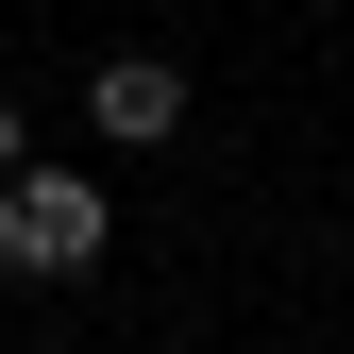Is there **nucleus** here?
Returning <instances> with one entry per match:
<instances>
[{
  "mask_svg": "<svg viewBox=\"0 0 354 354\" xmlns=\"http://www.w3.org/2000/svg\"><path fill=\"white\" fill-rule=\"evenodd\" d=\"M102 236H118V203H102V169H0V270H34V287H68V270H102Z\"/></svg>",
  "mask_w": 354,
  "mask_h": 354,
  "instance_id": "f257e3e1",
  "label": "nucleus"
},
{
  "mask_svg": "<svg viewBox=\"0 0 354 354\" xmlns=\"http://www.w3.org/2000/svg\"><path fill=\"white\" fill-rule=\"evenodd\" d=\"M84 118H102V152H169L186 136V68L169 51H102L84 68Z\"/></svg>",
  "mask_w": 354,
  "mask_h": 354,
  "instance_id": "f03ea898",
  "label": "nucleus"
},
{
  "mask_svg": "<svg viewBox=\"0 0 354 354\" xmlns=\"http://www.w3.org/2000/svg\"><path fill=\"white\" fill-rule=\"evenodd\" d=\"M17 152H34V136H17V102H0V169H17Z\"/></svg>",
  "mask_w": 354,
  "mask_h": 354,
  "instance_id": "7ed1b4c3",
  "label": "nucleus"
}]
</instances>
